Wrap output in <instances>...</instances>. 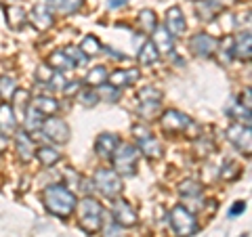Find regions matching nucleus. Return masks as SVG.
Segmentation results:
<instances>
[{"instance_id": "1", "label": "nucleus", "mask_w": 252, "mask_h": 237, "mask_svg": "<svg viewBox=\"0 0 252 237\" xmlns=\"http://www.w3.org/2000/svg\"><path fill=\"white\" fill-rule=\"evenodd\" d=\"M42 200H44V206L46 210L55 216H61V218H69L76 210V195L69 191L67 187L63 185H51L42 191Z\"/></svg>"}, {"instance_id": "2", "label": "nucleus", "mask_w": 252, "mask_h": 237, "mask_svg": "<svg viewBox=\"0 0 252 237\" xmlns=\"http://www.w3.org/2000/svg\"><path fill=\"white\" fill-rule=\"evenodd\" d=\"M76 214H78V225L86 233L93 235L103 227V206L93 197H84L82 202H78Z\"/></svg>"}, {"instance_id": "3", "label": "nucleus", "mask_w": 252, "mask_h": 237, "mask_svg": "<svg viewBox=\"0 0 252 237\" xmlns=\"http://www.w3.org/2000/svg\"><path fill=\"white\" fill-rule=\"evenodd\" d=\"M137 162H139V149L132 145H118L116 151L112 153V164L114 170L122 177H132L137 172Z\"/></svg>"}, {"instance_id": "4", "label": "nucleus", "mask_w": 252, "mask_h": 237, "mask_svg": "<svg viewBox=\"0 0 252 237\" xmlns=\"http://www.w3.org/2000/svg\"><path fill=\"white\" fill-rule=\"evenodd\" d=\"M170 227L177 237H189L198 231V220L185 206H177L170 210Z\"/></svg>"}, {"instance_id": "5", "label": "nucleus", "mask_w": 252, "mask_h": 237, "mask_svg": "<svg viewBox=\"0 0 252 237\" xmlns=\"http://www.w3.org/2000/svg\"><path fill=\"white\" fill-rule=\"evenodd\" d=\"M94 187L105 197H118L122 193V178L114 168H99L94 172Z\"/></svg>"}, {"instance_id": "6", "label": "nucleus", "mask_w": 252, "mask_h": 237, "mask_svg": "<svg viewBox=\"0 0 252 237\" xmlns=\"http://www.w3.org/2000/svg\"><path fill=\"white\" fill-rule=\"evenodd\" d=\"M40 132L44 134L49 141L57 145H63L69 141V126L65 124V120L61 118H55V116H46L42 120V126H40Z\"/></svg>"}, {"instance_id": "7", "label": "nucleus", "mask_w": 252, "mask_h": 237, "mask_svg": "<svg viewBox=\"0 0 252 237\" xmlns=\"http://www.w3.org/2000/svg\"><path fill=\"white\" fill-rule=\"evenodd\" d=\"M132 134H135L139 149L143 151V155H147L149 160H160L162 157V145L152 132L137 124V126H132Z\"/></svg>"}, {"instance_id": "8", "label": "nucleus", "mask_w": 252, "mask_h": 237, "mask_svg": "<svg viewBox=\"0 0 252 237\" xmlns=\"http://www.w3.org/2000/svg\"><path fill=\"white\" fill-rule=\"evenodd\" d=\"M160 126L164 132H170V134H177V132H183L185 128L191 126V120L185 116L177 112V109H168V112H164V116L160 118Z\"/></svg>"}, {"instance_id": "9", "label": "nucleus", "mask_w": 252, "mask_h": 237, "mask_svg": "<svg viewBox=\"0 0 252 237\" xmlns=\"http://www.w3.org/2000/svg\"><path fill=\"white\" fill-rule=\"evenodd\" d=\"M227 139L240 149L244 153H250L252 151V137H250V126H244L242 122L238 124H231L227 128Z\"/></svg>"}, {"instance_id": "10", "label": "nucleus", "mask_w": 252, "mask_h": 237, "mask_svg": "<svg viewBox=\"0 0 252 237\" xmlns=\"http://www.w3.org/2000/svg\"><path fill=\"white\" fill-rule=\"evenodd\" d=\"M189 46H191V51L198 55V57H212L219 46V38L202 31V34H195L191 40H189Z\"/></svg>"}, {"instance_id": "11", "label": "nucleus", "mask_w": 252, "mask_h": 237, "mask_svg": "<svg viewBox=\"0 0 252 237\" xmlns=\"http://www.w3.org/2000/svg\"><path fill=\"white\" fill-rule=\"evenodd\" d=\"M28 19H30L32 26H34L36 30H40V31H46L49 28H53V23H55L53 11L49 9V6H46V2H44V4H42V2H38L34 9L30 11Z\"/></svg>"}, {"instance_id": "12", "label": "nucleus", "mask_w": 252, "mask_h": 237, "mask_svg": "<svg viewBox=\"0 0 252 237\" xmlns=\"http://www.w3.org/2000/svg\"><path fill=\"white\" fill-rule=\"evenodd\" d=\"M114 220L120 227H135L137 225V212L132 210L130 204H126L124 200H118L114 204Z\"/></svg>"}, {"instance_id": "13", "label": "nucleus", "mask_w": 252, "mask_h": 237, "mask_svg": "<svg viewBox=\"0 0 252 237\" xmlns=\"http://www.w3.org/2000/svg\"><path fill=\"white\" fill-rule=\"evenodd\" d=\"M118 145H120L118 134H114V132H101L97 137V141H94V151H97V155L107 157V160H109Z\"/></svg>"}, {"instance_id": "14", "label": "nucleus", "mask_w": 252, "mask_h": 237, "mask_svg": "<svg viewBox=\"0 0 252 237\" xmlns=\"http://www.w3.org/2000/svg\"><path fill=\"white\" fill-rule=\"evenodd\" d=\"M139 69L137 67H128V69H116V72L107 74V84L116 86V89H122V86H130L139 80Z\"/></svg>"}, {"instance_id": "15", "label": "nucleus", "mask_w": 252, "mask_h": 237, "mask_svg": "<svg viewBox=\"0 0 252 237\" xmlns=\"http://www.w3.org/2000/svg\"><path fill=\"white\" fill-rule=\"evenodd\" d=\"M152 42L160 55H170L172 44H175V36H170V31L164 26H156V30L152 31Z\"/></svg>"}, {"instance_id": "16", "label": "nucleus", "mask_w": 252, "mask_h": 237, "mask_svg": "<svg viewBox=\"0 0 252 237\" xmlns=\"http://www.w3.org/2000/svg\"><path fill=\"white\" fill-rule=\"evenodd\" d=\"M17 132V116L9 103L0 105V134L2 137H13Z\"/></svg>"}, {"instance_id": "17", "label": "nucleus", "mask_w": 252, "mask_h": 237, "mask_svg": "<svg viewBox=\"0 0 252 237\" xmlns=\"http://www.w3.org/2000/svg\"><path fill=\"white\" fill-rule=\"evenodd\" d=\"M15 149H17V155L21 162H30L34 157V151H36L34 141L30 139V134L26 130L15 132Z\"/></svg>"}, {"instance_id": "18", "label": "nucleus", "mask_w": 252, "mask_h": 237, "mask_svg": "<svg viewBox=\"0 0 252 237\" xmlns=\"http://www.w3.org/2000/svg\"><path fill=\"white\" fill-rule=\"evenodd\" d=\"M233 0H198L195 4V11L202 19H215V15L219 11H223L227 4H231Z\"/></svg>"}, {"instance_id": "19", "label": "nucleus", "mask_w": 252, "mask_h": 237, "mask_svg": "<svg viewBox=\"0 0 252 237\" xmlns=\"http://www.w3.org/2000/svg\"><path fill=\"white\" fill-rule=\"evenodd\" d=\"M164 28L170 31V36H181L187 30L183 11H181L179 6H172V9H168V13H166V26H164Z\"/></svg>"}, {"instance_id": "20", "label": "nucleus", "mask_w": 252, "mask_h": 237, "mask_svg": "<svg viewBox=\"0 0 252 237\" xmlns=\"http://www.w3.org/2000/svg\"><path fill=\"white\" fill-rule=\"evenodd\" d=\"M250 46H252V38H250V31H242L240 36L233 38V57L248 61L250 59Z\"/></svg>"}, {"instance_id": "21", "label": "nucleus", "mask_w": 252, "mask_h": 237, "mask_svg": "<svg viewBox=\"0 0 252 237\" xmlns=\"http://www.w3.org/2000/svg\"><path fill=\"white\" fill-rule=\"evenodd\" d=\"M84 0H46V6L59 15H72L82 6Z\"/></svg>"}, {"instance_id": "22", "label": "nucleus", "mask_w": 252, "mask_h": 237, "mask_svg": "<svg viewBox=\"0 0 252 237\" xmlns=\"http://www.w3.org/2000/svg\"><path fill=\"white\" fill-rule=\"evenodd\" d=\"M32 107H34L36 112H40L42 116H55L59 109V101H55L53 97H38L32 101Z\"/></svg>"}, {"instance_id": "23", "label": "nucleus", "mask_w": 252, "mask_h": 237, "mask_svg": "<svg viewBox=\"0 0 252 237\" xmlns=\"http://www.w3.org/2000/svg\"><path fill=\"white\" fill-rule=\"evenodd\" d=\"M158 59H160V53L156 51V46H154L152 40H147L139 51V63L141 65H154Z\"/></svg>"}, {"instance_id": "24", "label": "nucleus", "mask_w": 252, "mask_h": 237, "mask_svg": "<svg viewBox=\"0 0 252 237\" xmlns=\"http://www.w3.org/2000/svg\"><path fill=\"white\" fill-rule=\"evenodd\" d=\"M6 21H9V26L13 30H21L28 21V15L21 6H9V11H6Z\"/></svg>"}, {"instance_id": "25", "label": "nucleus", "mask_w": 252, "mask_h": 237, "mask_svg": "<svg viewBox=\"0 0 252 237\" xmlns=\"http://www.w3.org/2000/svg\"><path fill=\"white\" fill-rule=\"evenodd\" d=\"M34 155L40 160L42 166H46V168H51V166H55L59 162V151L53 147H38L34 151Z\"/></svg>"}, {"instance_id": "26", "label": "nucleus", "mask_w": 252, "mask_h": 237, "mask_svg": "<svg viewBox=\"0 0 252 237\" xmlns=\"http://www.w3.org/2000/svg\"><path fill=\"white\" fill-rule=\"evenodd\" d=\"M107 69L103 67V65H97V67H93L91 69V72L89 74H86V84H89L91 86V89H93V86H94V89H97V86H101V84H105L107 82Z\"/></svg>"}, {"instance_id": "27", "label": "nucleus", "mask_w": 252, "mask_h": 237, "mask_svg": "<svg viewBox=\"0 0 252 237\" xmlns=\"http://www.w3.org/2000/svg\"><path fill=\"white\" fill-rule=\"evenodd\" d=\"M13 101H15V109L13 112H17L19 114V118H23L26 116V112H28V107H30V92L28 90H15V94H13ZM15 114V116H17ZM17 118V120H19Z\"/></svg>"}, {"instance_id": "28", "label": "nucleus", "mask_w": 252, "mask_h": 237, "mask_svg": "<svg viewBox=\"0 0 252 237\" xmlns=\"http://www.w3.org/2000/svg\"><path fill=\"white\" fill-rule=\"evenodd\" d=\"M17 90V80L13 76H0V99L11 101Z\"/></svg>"}, {"instance_id": "29", "label": "nucleus", "mask_w": 252, "mask_h": 237, "mask_svg": "<svg viewBox=\"0 0 252 237\" xmlns=\"http://www.w3.org/2000/svg\"><path fill=\"white\" fill-rule=\"evenodd\" d=\"M219 44L220 46H217L215 55H219V61L225 65V63H229L233 59V38H225V40Z\"/></svg>"}, {"instance_id": "30", "label": "nucleus", "mask_w": 252, "mask_h": 237, "mask_svg": "<svg viewBox=\"0 0 252 237\" xmlns=\"http://www.w3.org/2000/svg\"><path fill=\"white\" fill-rule=\"evenodd\" d=\"M97 97L99 99H103V101H107V103H116L118 99H120V89H116V86H112V84H101V86H97Z\"/></svg>"}, {"instance_id": "31", "label": "nucleus", "mask_w": 252, "mask_h": 237, "mask_svg": "<svg viewBox=\"0 0 252 237\" xmlns=\"http://www.w3.org/2000/svg\"><path fill=\"white\" fill-rule=\"evenodd\" d=\"M23 120H26V128H28V130H40L44 116H42L40 112H36V109L30 105L28 112H26V116H23Z\"/></svg>"}, {"instance_id": "32", "label": "nucleus", "mask_w": 252, "mask_h": 237, "mask_svg": "<svg viewBox=\"0 0 252 237\" xmlns=\"http://www.w3.org/2000/svg\"><path fill=\"white\" fill-rule=\"evenodd\" d=\"M139 23H141V28H143L145 34H152V31L156 30L158 26V19H156V13L152 9H145V11H141L139 15Z\"/></svg>"}, {"instance_id": "33", "label": "nucleus", "mask_w": 252, "mask_h": 237, "mask_svg": "<svg viewBox=\"0 0 252 237\" xmlns=\"http://www.w3.org/2000/svg\"><path fill=\"white\" fill-rule=\"evenodd\" d=\"M160 105H162V101H141L139 114L143 116L145 120H154L158 112H160Z\"/></svg>"}, {"instance_id": "34", "label": "nucleus", "mask_w": 252, "mask_h": 237, "mask_svg": "<svg viewBox=\"0 0 252 237\" xmlns=\"http://www.w3.org/2000/svg\"><path fill=\"white\" fill-rule=\"evenodd\" d=\"M63 53H65V57L72 61V65H76V67H84L86 65V59L89 57L80 51V46H67Z\"/></svg>"}, {"instance_id": "35", "label": "nucleus", "mask_w": 252, "mask_h": 237, "mask_svg": "<svg viewBox=\"0 0 252 237\" xmlns=\"http://www.w3.org/2000/svg\"><path fill=\"white\" fill-rule=\"evenodd\" d=\"M49 61H51V65H53L55 69H61V72H65V69H72V67H74L72 61L65 57V53H59V51H55V53L51 55Z\"/></svg>"}, {"instance_id": "36", "label": "nucleus", "mask_w": 252, "mask_h": 237, "mask_svg": "<svg viewBox=\"0 0 252 237\" xmlns=\"http://www.w3.org/2000/svg\"><path fill=\"white\" fill-rule=\"evenodd\" d=\"M179 193L183 197H200L202 187L198 183H193V180H183V183L179 185Z\"/></svg>"}, {"instance_id": "37", "label": "nucleus", "mask_w": 252, "mask_h": 237, "mask_svg": "<svg viewBox=\"0 0 252 237\" xmlns=\"http://www.w3.org/2000/svg\"><path fill=\"white\" fill-rule=\"evenodd\" d=\"M80 51L86 55V57H91V55H97L101 51V42L94 36H86L84 40H82V44H80Z\"/></svg>"}, {"instance_id": "38", "label": "nucleus", "mask_w": 252, "mask_h": 237, "mask_svg": "<svg viewBox=\"0 0 252 237\" xmlns=\"http://www.w3.org/2000/svg\"><path fill=\"white\" fill-rule=\"evenodd\" d=\"M240 175H242L240 164H235V162H225L223 172H220V177H223L225 180H233V178H238Z\"/></svg>"}, {"instance_id": "39", "label": "nucleus", "mask_w": 252, "mask_h": 237, "mask_svg": "<svg viewBox=\"0 0 252 237\" xmlns=\"http://www.w3.org/2000/svg\"><path fill=\"white\" fill-rule=\"evenodd\" d=\"M97 92H94L93 89H91V86H89V90H84L82 94H80V103L84 105V107H93L94 103H97Z\"/></svg>"}, {"instance_id": "40", "label": "nucleus", "mask_w": 252, "mask_h": 237, "mask_svg": "<svg viewBox=\"0 0 252 237\" xmlns=\"http://www.w3.org/2000/svg\"><path fill=\"white\" fill-rule=\"evenodd\" d=\"M103 237H122V227L116 220H112V223H107L103 227Z\"/></svg>"}, {"instance_id": "41", "label": "nucleus", "mask_w": 252, "mask_h": 237, "mask_svg": "<svg viewBox=\"0 0 252 237\" xmlns=\"http://www.w3.org/2000/svg\"><path fill=\"white\" fill-rule=\"evenodd\" d=\"M49 84L53 86V89L55 90H63V89H65V76H63V74H59V72H53V76H51V80H49Z\"/></svg>"}, {"instance_id": "42", "label": "nucleus", "mask_w": 252, "mask_h": 237, "mask_svg": "<svg viewBox=\"0 0 252 237\" xmlns=\"http://www.w3.org/2000/svg\"><path fill=\"white\" fill-rule=\"evenodd\" d=\"M38 80H44V82H49L51 80V76H53V69H49V65H40L38 67Z\"/></svg>"}, {"instance_id": "43", "label": "nucleus", "mask_w": 252, "mask_h": 237, "mask_svg": "<svg viewBox=\"0 0 252 237\" xmlns=\"http://www.w3.org/2000/svg\"><path fill=\"white\" fill-rule=\"evenodd\" d=\"M78 90H80V82H69V86L65 84V89H63V92H65L67 97L69 94H76Z\"/></svg>"}, {"instance_id": "44", "label": "nucleus", "mask_w": 252, "mask_h": 237, "mask_svg": "<svg viewBox=\"0 0 252 237\" xmlns=\"http://www.w3.org/2000/svg\"><path fill=\"white\" fill-rule=\"evenodd\" d=\"M250 94H252V90H250V86H248V89L242 92V101H240V103L246 107V109H250Z\"/></svg>"}, {"instance_id": "45", "label": "nucleus", "mask_w": 252, "mask_h": 237, "mask_svg": "<svg viewBox=\"0 0 252 237\" xmlns=\"http://www.w3.org/2000/svg\"><path fill=\"white\" fill-rule=\"evenodd\" d=\"M244 210H246V204H244V202H238V204H235V206L231 208L229 214H231V216H238L240 212H244Z\"/></svg>"}, {"instance_id": "46", "label": "nucleus", "mask_w": 252, "mask_h": 237, "mask_svg": "<svg viewBox=\"0 0 252 237\" xmlns=\"http://www.w3.org/2000/svg\"><path fill=\"white\" fill-rule=\"evenodd\" d=\"M126 2H128V0H109L107 6L109 9H120V6H126Z\"/></svg>"}, {"instance_id": "47", "label": "nucleus", "mask_w": 252, "mask_h": 237, "mask_svg": "<svg viewBox=\"0 0 252 237\" xmlns=\"http://www.w3.org/2000/svg\"><path fill=\"white\" fill-rule=\"evenodd\" d=\"M4 2H13V0H0V4H4Z\"/></svg>"}, {"instance_id": "48", "label": "nucleus", "mask_w": 252, "mask_h": 237, "mask_svg": "<svg viewBox=\"0 0 252 237\" xmlns=\"http://www.w3.org/2000/svg\"><path fill=\"white\" fill-rule=\"evenodd\" d=\"M242 237H250V235H248V233H244V235H242Z\"/></svg>"}]
</instances>
